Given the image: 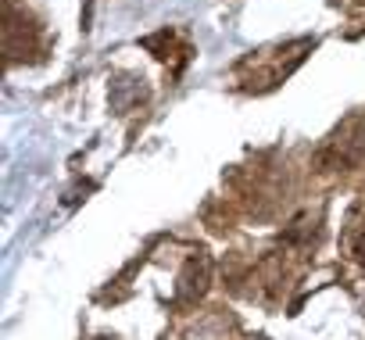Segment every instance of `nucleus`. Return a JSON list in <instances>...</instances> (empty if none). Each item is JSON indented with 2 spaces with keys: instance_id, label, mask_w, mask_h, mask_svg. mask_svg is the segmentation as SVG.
Listing matches in <instances>:
<instances>
[{
  "instance_id": "obj_1",
  "label": "nucleus",
  "mask_w": 365,
  "mask_h": 340,
  "mask_svg": "<svg viewBox=\"0 0 365 340\" xmlns=\"http://www.w3.org/2000/svg\"><path fill=\"white\" fill-rule=\"evenodd\" d=\"M361 262H365V244H361Z\"/></svg>"
}]
</instances>
